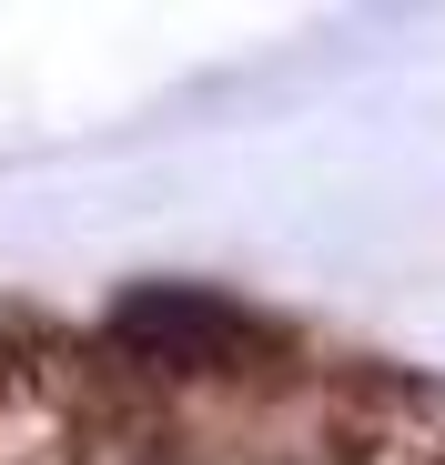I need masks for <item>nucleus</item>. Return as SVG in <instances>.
I'll return each instance as SVG.
<instances>
[{
  "label": "nucleus",
  "mask_w": 445,
  "mask_h": 465,
  "mask_svg": "<svg viewBox=\"0 0 445 465\" xmlns=\"http://www.w3.org/2000/svg\"><path fill=\"white\" fill-rule=\"evenodd\" d=\"M0 465H173V415L112 344L0 324Z\"/></svg>",
  "instance_id": "f257e3e1"
},
{
  "label": "nucleus",
  "mask_w": 445,
  "mask_h": 465,
  "mask_svg": "<svg viewBox=\"0 0 445 465\" xmlns=\"http://www.w3.org/2000/svg\"><path fill=\"white\" fill-rule=\"evenodd\" d=\"M112 354L142 384H273V374H293V334L213 283H132L112 303Z\"/></svg>",
  "instance_id": "f03ea898"
},
{
  "label": "nucleus",
  "mask_w": 445,
  "mask_h": 465,
  "mask_svg": "<svg viewBox=\"0 0 445 465\" xmlns=\"http://www.w3.org/2000/svg\"><path fill=\"white\" fill-rule=\"evenodd\" d=\"M324 465H445V374L344 364L324 384Z\"/></svg>",
  "instance_id": "7ed1b4c3"
}]
</instances>
